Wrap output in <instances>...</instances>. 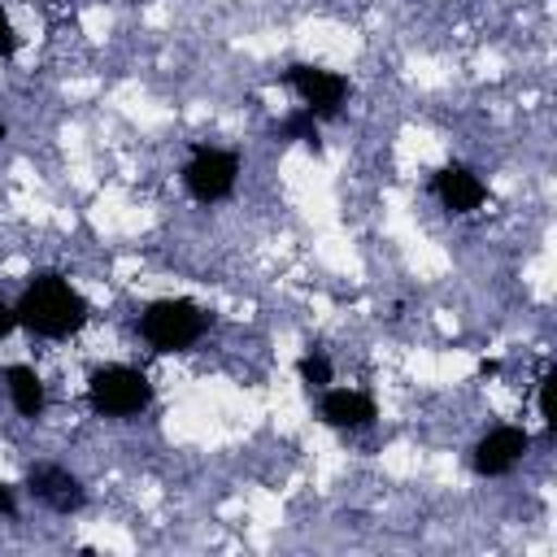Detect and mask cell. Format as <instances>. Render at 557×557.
<instances>
[{
    "mask_svg": "<svg viewBox=\"0 0 557 557\" xmlns=\"http://www.w3.org/2000/svg\"><path fill=\"white\" fill-rule=\"evenodd\" d=\"M17 326L39 339H70L87 322V300L65 274H35L13 300Z\"/></svg>",
    "mask_w": 557,
    "mask_h": 557,
    "instance_id": "6da1fadb",
    "label": "cell"
},
{
    "mask_svg": "<svg viewBox=\"0 0 557 557\" xmlns=\"http://www.w3.org/2000/svg\"><path fill=\"white\" fill-rule=\"evenodd\" d=\"M209 331V313L187 296H161L139 313V335L157 352H183L200 344Z\"/></svg>",
    "mask_w": 557,
    "mask_h": 557,
    "instance_id": "7a4b0ae2",
    "label": "cell"
},
{
    "mask_svg": "<svg viewBox=\"0 0 557 557\" xmlns=\"http://www.w3.org/2000/svg\"><path fill=\"white\" fill-rule=\"evenodd\" d=\"M87 405L100 418H139L152 405V383L139 366H122L109 361L100 370H91L87 379Z\"/></svg>",
    "mask_w": 557,
    "mask_h": 557,
    "instance_id": "3957f363",
    "label": "cell"
},
{
    "mask_svg": "<svg viewBox=\"0 0 557 557\" xmlns=\"http://www.w3.org/2000/svg\"><path fill=\"white\" fill-rule=\"evenodd\" d=\"M235 178H239V157L226 148H213V144H196L187 165H183V187L200 205L226 200L235 191Z\"/></svg>",
    "mask_w": 557,
    "mask_h": 557,
    "instance_id": "277c9868",
    "label": "cell"
},
{
    "mask_svg": "<svg viewBox=\"0 0 557 557\" xmlns=\"http://www.w3.org/2000/svg\"><path fill=\"white\" fill-rule=\"evenodd\" d=\"M287 83H292V91L300 96V109L313 122L335 117L344 109V100H348V78L339 70H326V65H292Z\"/></svg>",
    "mask_w": 557,
    "mask_h": 557,
    "instance_id": "5b68a950",
    "label": "cell"
},
{
    "mask_svg": "<svg viewBox=\"0 0 557 557\" xmlns=\"http://www.w3.org/2000/svg\"><path fill=\"white\" fill-rule=\"evenodd\" d=\"M527 453H531V435H527V426L496 422V426H487V431L479 435V444H474L470 461H474V470H479V474L500 479V474L518 470Z\"/></svg>",
    "mask_w": 557,
    "mask_h": 557,
    "instance_id": "8992f818",
    "label": "cell"
},
{
    "mask_svg": "<svg viewBox=\"0 0 557 557\" xmlns=\"http://www.w3.org/2000/svg\"><path fill=\"white\" fill-rule=\"evenodd\" d=\"M26 487H30V496H35L44 509H52V513H74V509H83V500H87L78 474H70V470L57 466V461H35L30 474H26Z\"/></svg>",
    "mask_w": 557,
    "mask_h": 557,
    "instance_id": "52a82bcc",
    "label": "cell"
},
{
    "mask_svg": "<svg viewBox=\"0 0 557 557\" xmlns=\"http://www.w3.org/2000/svg\"><path fill=\"white\" fill-rule=\"evenodd\" d=\"M318 409H322V422L326 426H339V431H366L379 418V405H374L370 392H361V387H335V383L322 387Z\"/></svg>",
    "mask_w": 557,
    "mask_h": 557,
    "instance_id": "ba28073f",
    "label": "cell"
},
{
    "mask_svg": "<svg viewBox=\"0 0 557 557\" xmlns=\"http://www.w3.org/2000/svg\"><path fill=\"white\" fill-rule=\"evenodd\" d=\"M431 191H435V200H440L448 213H457V218L483 209V200H487V183H483L474 170H466V165H444V170L431 178Z\"/></svg>",
    "mask_w": 557,
    "mask_h": 557,
    "instance_id": "9c48e42d",
    "label": "cell"
},
{
    "mask_svg": "<svg viewBox=\"0 0 557 557\" xmlns=\"http://www.w3.org/2000/svg\"><path fill=\"white\" fill-rule=\"evenodd\" d=\"M4 392H9V405L22 418H39L48 409V387H44L35 366H9L4 370Z\"/></svg>",
    "mask_w": 557,
    "mask_h": 557,
    "instance_id": "30bf717a",
    "label": "cell"
},
{
    "mask_svg": "<svg viewBox=\"0 0 557 557\" xmlns=\"http://www.w3.org/2000/svg\"><path fill=\"white\" fill-rule=\"evenodd\" d=\"M300 383H305V387H318V392L335 383V370H331L326 352H318V348H313V352H305V357H300Z\"/></svg>",
    "mask_w": 557,
    "mask_h": 557,
    "instance_id": "8fae6325",
    "label": "cell"
},
{
    "mask_svg": "<svg viewBox=\"0 0 557 557\" xmlns=\"http://www.w3.org/2000/svg\"><path fill=\"white\" fill-rule=\"evenodd\" d=\"M17 48V35H13V26H9V13L0 9V57H9Z\"/></svg>",
    "mask_w": 557,
    "mask_h": 557,
    "instance_id": "7c38bea8",
    "label": "cell"
},
{
    "mask_svg": "<svg viewBox=\"0 0 557 557\" xmlns=\"http://www.w3.org/2000/svg\"><path fill=\"white\" fill-rule=\"evenodd\" d=\"M0 513H4V518L17 513V492H13L9 483H0Z\"/></svg>",
    "mask_w": 557,
    "mask_h": 557,
    "instance_id": "4fadbf2b",
    "label": "cell"
},
{
    "mask_svg": "<svg viewBox=\"0 0 557 557\" xmlns=\"http://www.w3.org/2000/svg\"><path fill=\"white\" fill-rule=\"evenodd\" d=\"M13 326H17V313H13V305H9V300H0V339H4Z\"/></svg>",
    "mask_w": 557,
    "mask_h": 557,
    "instance_id": "5bb4252c",
    "label": "cell"
},
{
    "mask_svg": "<svg viewBox=\"0 0 557 557\" xmlns=\"http://www.w3.org/2000/svg\"><path fill=\"white\" fill-rule=\"evenodd\" d=\"M0 135H4V122H0Z\"/></svg>",
    "mask_w": 557,
    "mask_h": 557,
    "instance_id": "9a60e30c",
    "label": "cell"
}]
</instances>
